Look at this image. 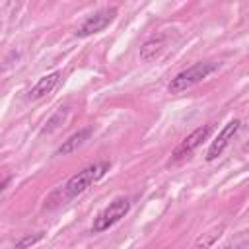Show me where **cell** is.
<instances>
[{
    "mask_svg": "<svg viewBox=\"0 0 249 249\" xmlns=\"http://www.w3.org/2000/svg\"><path fill=\"white\" fill-rule=\"evenodd\" d=\"M111 163L109 161H101V163H93V165H88L84 167L82 171H78L76 175H72L66 185L62 187L64 191V198H76L80 196L82 193H86L95 181H99L107 171H109Z\"/></svg>",
    "mask_w": 249,
    "mask_h": 249,
    "instance_id": "1",
    "label": "cell"
},
{
    "mask_svg": "<svg viewBox=\"0 0 249 249\" xmlns=\"http://www.w3.org/2000/svg\"><path fill=\"white\" fill-rule=\"evenodd\" d=\"M218 68V62H212V60H206V62H196L185 70H181L179 74H175L171 78V82L167 84V91L169 93H183L187 91L189 88L196 86L198 82H202L204 78H208L214 70Z\"/></svg>",
    "mask_w": 249,
    "mask_h": 249,
    "instance_id": "2",
    "label": "cell"
},
{
    "mask_svg": "<svg viewBox=\"0 0 249 249\" xmlns=\"http://www.w3.org/2000/svg\"><path fill=\"white\" fill-rule=\"evenodd\" d=\"M130 210V200L124 198V196H119L115 198L113 202H109V206H105L95 218H93V224H91V231L93 233H101L105 230H109L111 226H115L121 218H124Z\"/></svg>",
    "mask_w": 249,
    "mask_h": 249,
    "instance_id": "3",
    "label": "cell"
},
{
    "mask_svg": "<svg viewBox=\"0 0 249 249\" xmlns=\"http://www.w3.org/2000/svg\"><path fill=\"white\" fill-rule=\"evenodd\" d=\"M117 18V8L115 6H109V8H103V10H97L95 14L88 16L82 25L76 29V37H89V35H95V33H101L105 27H109Z\"/></svg>",
    "mask_w": 249,
    "mask_h": 249,
    "instance_id": "4",
    "label": "cell"
},
{
    "mask_svg": "<svg viewBox=\"0 0 249 249\" xmlns=\"http://www.w3.org/2000/svg\"><path fill=\"white\" fill-rule=\"evenodd\" d=\"M239 126H241V121L239 119H231V121H228L224 124V128L218 132V136L212 140V144H210V148L206 152V161H214L218 156H222V152L233 140V136L239 130Z\"/></svg>",
    "mask_w": 249,
    "mask_h": 249,
    "instance_id": "5",
    "label": "cell"
},
{
    "mask_svg": "<svg viewBox=\"0 0 249 249\" xmlns=\"http://www.w3.org/2000/svg\"><path fill=\"white\" fill-rule=\"evenodd\" d=\"M212 132V126L210 124H204V126H198V128H195L191 134H187L185 138H183V142L177 146V150L173 152V160L177 161V160H183V158H187L189 154H193L206 138H208V134Z\"/></svg>",
    "mask_w": 249,
    "mask_h": 249,
    "instance_id": "6",
    "label": "cell"
},
{
    "mask_svg": "<svg viewBox=\"0 0 249 249\" xmlns=\"http://www.w3.org/2000/svg\"><path fill=\"white\" fill-rule=\"evenodd\" d=\"M58 84H60V72H51V74L39 78V82L27 91V99H41V97L49 95Z\"/></svg>",
    "mask_w": 249,
    "mask_h": 249,
    "instance_id": "7",
    "label": "cell"
},
{
    "mask_svg": "<svg viewBox=\"0 0 249 249\" xmlns=\"http://www.w3.org/2000/svg\"><path fill=\"white\" fill-rule=\"evenodd\" d=\"M89 134H91V128H89V126L80 128L78 132H74L72 136H68V138L58 146L56 156H68V154H72L74 150H78V148H80V146L89 138Z\"/></svg>",
    "mask_w": 249,
    "mask_h": 249,
    "instance_id": "8",
    "label": "cell"
},
{
    "mask_svg": "<svg viewBox=\"0 0 249 249\" xmlns=\"http://www.w3.org/2000/svg\"><path fill=\"white\" fill-rule=\"evenodd\" d=\"M163 43H165V35L163 33H158V35L150 37L148 41H144L142 47H140V60H144V62L154 60L161 53Z\"/></svg>",
    "mask_w": 249,
    "mask_h": 249,
    "instance_id": "9",
    "label": "cell"
},
{
    "mask_svg": "<svg viewBox=\"0 0 249 249\" xmlns=\"http://www.w3.org/2000/svg\"><path fill=\"white\" fill-rule=\"evenodd\" d=\"M68 105H62V107H58L49 119H47V123H45V126L41 128V134H51V132H54L62 123H64V119L68 117Z\"/></svg>",
    "mask_w": 249,
    "mask_h": 249,
    "instance_id": "10",
    "label": "cell"
},
{
    "mask_svg": "<svg viewBox=\"0 0 249 249\" xmlns=\"http://www.w3.org/2000/svg\"><path fill=\"white\" fill-rule=\"evenodd\" d=\"M224 230H226V226H224V224H220V226H216V228L208 230L206 233H202V235L195 241V249H210V247L220 239V235L224 233Z\"/></svg>",
    "mask_w": 249,
    "mask_h": 249,
    "instance_id": "11",
    "label": "cell"
},
{
    "mask_svg": "<svg viewBox=\"0 0 249 249\" xmlns=\"http://www.w3.org/2000/svg\"><path fill=\"white\" fill-rule=\"evenodd\" d=\"M43 237H45V233H43V231H35V233H25V235H21L19 239H16L14 247H16V249H29V247H33L35 243H39V241H41Z\"/></svg>",
    "mask_w": 249,
    "mask_h": 249,
    "instance_id": "12",
    "label": "cell"
},
{
    "mask_svg": "<svg viewBox=\"0 0 249 249\" xmlns=\"http://www.w3.org/2000/svg\"><path fill=\"white\" fill-rule=\"evenodd\" d=\"M8 183H10V175H6V177H4V181H2V185H0V189H2V191H6V187H8Z\"/></svg>",
    "mask_w": 249,
    "mask_h": 249,
    "instance_id": "13",
    "label": "cell"
},
{
    "mask_svg": "<svg viewBox=\"0 0 249 249\" xmlns=\"http://www.w3.org/2000/svg\"><path fill=\"white\" fill-rule=\"evenodd\" d=\"M224 249H241L239 245H228V247H224Z\"/></svg>",
    "mask_w": 249,
    "mask_h": 249,
    "instance_id": "14",
    "label": "cell"
},
{
    "mask_svg": "<svg viewBox=\"0 0 249 249\" xmlns=\"http://www.w3.org/2000/svg\"><path fill=\"white\" fill-rule=\"evenodd\" d=\"M243 152H249V142H247V144H243Z\"/></svg>",
    "mask_w": 249,
    "mask_h": 249,
    "instance_id": "15",
    "label": "cell"
}]
</instances>
